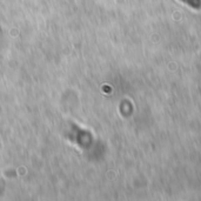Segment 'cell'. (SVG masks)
<instances>
[{"label":"cell","instance_id":"obj_1","mask_svg":"<svg viewBox=\"0 0 201 201\" xmlns=\"http://www.w3.org/2000/svg\"><path fill=\"white\" fill-rule=\"evenodd\" d=\"M184 1H186V3L189 4L193 7H199V6H200V1H199V0H184Z\"/></svg>","mask_w":201,"mask_h":201}]
</instances>
